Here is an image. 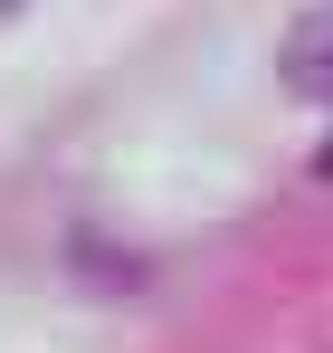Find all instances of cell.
Instances as JSON below:
<instances>
[{"mask_svg": "<svg viewBox=\"0 0 333 353\" xmlns=\"http://www.w3.org/2000/svg\"><path fill=\"white\" fill-rule=\"evenodd\" d=\"M277 67H286V96H314V105H333V10H305V19L286 29Z\"/></svg>", "mask_w": 333, "mask_h": 353, "instance_id": "cell-1", "label": "cell"}]
</instances>
